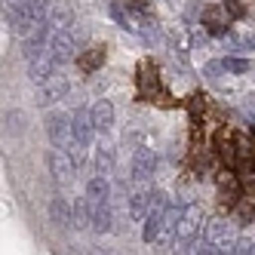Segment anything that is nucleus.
Masks as SVG:
<instances>
[{
  "mask_svg": "<svg viewBox=\"0 0 255 255\" xmlns=\"http://www.w3.org/2000/svg\"><path fill=\"white\" fill-rule=\"evenodd\" d=\"M93 129H96L93 111L77 108V111L71 114V132H74V141H71V148H68V154L74 157L77 166H83V151L89 148V141H93Z\"/></svg>",
  "mask_w": 255,
  "mask_h": 255,
  "instance_id": "1",
  "label": "nucleus"
},
{
  "mask_svg": "<svg viewBox=\"0 0 255 255\" xmlns=\"http://www.w3.org/2000/svg\"><path fill=\"white\" fill-rule=\"evenodd\" d=\"M200 228H203V209H200L197 203H188L185 209H181V222H178V234H175V249L191 246L200 237Z\"/></svg>",
  "mask_w": 255,
  "mask_h": 255,
  "instance_id": "2",
  "label": "nucleus"
},
{
  "mask_svg": "<svg viewBox=\"0 0 255 255\" xmlns=\"http://www.w3.org/2000/svg\"><path fill=\"white\" fill-rule=\"evenodd\" d=\"M46 135L52 141V148L68 151L71 141H74V132H71V117H65V114H49L46 117Z\"/></svg>",
  "mask_w": 255,
  "mask_h": 255,
  "instance_id": "3",
  "label": "nucleus"
},
{
  "mask_svg": "<svg viewBox=\"0 0 255 255\" xmlns=\"http://www.w3.org/2000/svg\"><path fill=\"white\" fill-rule=\"evenodd\" d=\"M49 56L56 59V65L74 62V59H77V40H74V34H71V31H52Z\"/></svg>",
  "mask_w": 255,
  "mask_h": 255,
  "instance_id": "4",
  "label": "nucleus"
},
{
  "mask_svg": "<svg viewBox=\"0 0 255 255\" xmlns=\"http://www.w3.org/2000/svg\"><path fill=\"white\" fill-rule=\"evenodd\" d=\"M160 96V74L154 62H141L138 65V99L141 102H154Z\"/></svg>",
  "mask_w": 255,
  "mask_h": 255,
  "instance_id": "5",
  "label": "nucleus"
},
{
  "mask_svg": "<svg viewBox=\"0 0 255 255\" xmlns=\"http://www.w3.org/2000/svg\"><path fill=\"white\" fill-rule=\"evenodd\" d=\"M65 96H68V77L65 74H52L46 83L37 86V105L40 108H46L52 102H62Z\"/></svg>",
  "mask_w": 255,
  "mask_h": 255,
  "instance_id": "6",
  "label": "nucleus"
},
{
  "mask_svg": "<svg viewBox=\"0 0 255 255\" xmlns=\"http://www.w3.org/2000/svg\"><path fill=\"white\" fill-rule=\"evenodd\" d=\"M240 191H243V181L237 172L225 169L222 175H218V197H222V206L234 209L237 203H240Z\"/></svg>",
  "mask_w": 255,
  "mask_h": 255,
  "instance_id": "7",
  "label": "nucleus"
},
{
  "mask_svg": "<svg viewBox=\"0 0 255 255\" xmlns=\"http://www.w3.org/2000/svg\"><path fill=\"white\" fill-rule=\"evenodd\" d=\"M49 169H52V178H56L59 185H68L71 175H74V169H77V163H74V157H71L68 151L52 148L49 151Z\"/></svg>",
  "mask_w": 255,
  "mask_h": 255,
  "instance_id": "8",
  "label": "nucleus"
},
{
  "mask_svg": "<svg viewBox=\"0 0 255 255\" xmlns=\"http://www.w3.org/2000/svg\"><path fill=\"white\" fill-rule=\"evenodd\" d=\"M157 172V157L151 148H135L132 154V178L135 181H148Z\"/></svg>",
  "mask_w": 255,
  "mask_h": 255,
  "instance_id": "9",
  "label": "nucleus"
},
{
  "mask_svg": "<svg viewBox=\"0 0 255 255\" xmlns=\"http://www.w3.org/2000/svg\"><path fill=\"white\" fill-rule=\"evenodd\" d=\"M178 222H181V209L169 206L160 218V234H157V243H175V234H178Z\"/></svg>",
  "mask_w": 255,
  "mask_h": 255,
  "instance_id": "10",
  "label": "nucleus"
},
{
  "mask_svg": "<svg viewBox=\"0 0 255 255\" xmlns=\"http://www.w3.org/2000/svg\"><path fill=\"white\" fill-rule=\"evenodd\" d=\"M154 194H157V191L141 188V191H135V194L129 197V215L135 218V222H144V218H148V212H151V206H154Z\"/></svg>",
  "mask_w": 255,
  "mask_h": 255,
  "instance_id": "11",
  "label": "nucleus"
},
{
  "mask_svg": "<svg viewBox=\"0 0 255 255\" xmlns=\"http://www.w3.org/2000/svg\"><path fill=\"white\" fill-rule=\"evenodd\" d=\"M228 19H231V12L225 6H206L203 9V25L209 34H225L228 31Z\"/></svg>",
  "mask_w": 255,
  "mask_h": 255,
  "instance_id": "12",
  "label": "nucleus"
},
{
  "mask_svg": "<svg viewBox=\"0 0 255 255\" xmlns=\"http://www.w3.org/2000/svg\"><path fill=\"white\" fill-rule=\"evenodd\" d=\"M86 203H89V206L111 203V185H108V178L96 175L93 181H89V185H86Z\"/></svg>",
  "mask_w": 255,
  "mask_h": 255,
  "instance_id": "13",
  "label": "nucleus"
},
{
  "mask_svg": "<svg viewBox=\"0 0 255 255\" xmlns=\"http://www.w3.org/2000/svg\"><path fill=\"white\" fill-rule=\"evenodd\" d=\"M52 74H56V59H52L49 56V52H46V56L43 59H37V62H31L28 65V77H31V83H46Z\"/></svg>",
  "mask_w": 255,
  "mask_h": 255,
  "instance_id": "14",
  "label": "nucleus"
},
{
  "mask_svg": "<svg viewBox=\"0 0 255 255\" xmlns=\"http://www.w3.org/2000/svg\"><path fill=\"white\" fill-rule=\"evenodd\" d=\"M93 123H96L99 132H108L114 126V105L108 102V99H99L93 105Z\"/></svg>",
  "mask_w": 255,
  "mask_h": 255,
  "instance_id": "15",
  "label": "nucleus"
},
{
  "mask_svg": "<svg viewBox=\"0 0 255 255\" xmlns=\"http://www.w3.org/2000/svg\"><path fill=\"white\" fill-rule=\"evenodd\" d=\"M93 166H96V175L108 178L114 172V148L108 141H102L99 148H96V157H93Z\"/></svg>",
  "mask_w": 255,
  "mask_h": 255,
  "instance_id": "16",
  "label": "nucleus"
},
{
  "mask_svg": "<svg viewBox=\"0 0 255 255\" xmlns=\"http://www.w3.org/2000/svg\"><path fill=\"white\" fill-rule=\"evenodd\" d=\"M215 144H218V157L228 163V169H231V166H237V138H234L228 129H218Z\"/></svg>",
  "mask_w": 255,
  "mask_h": 255,
  "instance_id": "17",
  "label": "nucleus"
},
{
  "mask_svg": "<svg viewBox=\"0 0 255 255\" xmlns=\"http://www.w3.org/2000/svg\"><path fill=\"white\" fill-rule=\"evenodd\" d=\"M49 218H52V225H59V228H71V225H74V215H71V209H68V203L62 197H56L49 203Z\"/></svg>",
  "mask_w": 255,
  "mask_h": 255,
  "instance_id": "18",
  "label": "nucleus"
},
{
  "mask_svg": "<svg viewBox=\"0 0 255 255\" xmlns=\"http://www.w3.org/2000/svg\"><path fill=\"white\" fill-rule=\"evenodd\" d=\"M102 62H105V46H89L83 56H80V68L89 71V74H93V71H96Z\"/></svg>",
  "mask_w": 255,
  "mask_h": 255,
  "instance_id": "19",
  "label": "nucleus"
},
{
  "mask_svg": "<svg viewBox=\"0 0 255 255\" xmlns=\"http://www.w3.org/2000/svg\"><path fill=\"white\" fill-rule=\"evenodd\" d=\"M123 6H126V12H129V15L141 19V25L151 22V6H148V0H123Z\"/></svg>",
  "mask_w": 255,
  "mask_h": 255,
  "instance_id": "20",
  "label": "nucleus"
},
{
  "mask_svg": "<svg viewBox=\"0 0 255 255\" xmlns=\"http://www.w3.org/2000/svg\"><path fill=\"white\" fill-rule=\"evenodd\" d=\"M234 218H237V225H249L255 218V203L252 200H240V203L234 206Z\"/></svg>",
  "mask_w": 255,
  "mask_h": 255,
  "instance_id": "21",
  "label": "nucleus"
},
{
  "mask_svg": "<svg viewBox=\"0 0 255 255\" xmlns=\"http://www.w3.org/2000/svg\"><path fill=\"white\" fill-rule=\"evenodd\" d=\"M74 225H77V228H93V215H89V203H86V197L74 203Z\"/></svg>",
  "mask_w": 255,
  "mask_h": 255,
  "instance_id": "22",
  "label": "nucleus"
},
{
  "mask_svg": "<svg viewBox=\"0 0 255 255\" xmlns=\"http://www.w3.org/2000/svg\"><path fill=\"white\" fill-rule=\"evenodd\" d=\"M68 25H71V12H68V9L56 6V9L49 12V28H52V31H65Z\"/></svg>",
  "mask_w": 255,
  "mask_h": 255,
  "instance_id": "23",
  "label": "nucleus"
},
{
  "mask_svg": "<svg viewBox=\"0 0 255 255\" xmlns=\"http://www.w3.org/2000/svg\"><path fill=\"white\" fill-rule=\"evenodd\" d=\"M225 68H228V74H246V71L252 68V62H249V59L228 56V59H225Z\"/></svg>",
  "mask_w": 255,
  "mask_h": 255,
  "instance_id": "24",
  "label": "nucleus"
},
{
  "mask_svg": "<svg viewBox=\"0 0 255 255\" xmlns=\"http://www.w3.org/2000/svg\"><path fill=\"white\" fill-rule=\"evenodd\" d=\"M203 71H206L209 80H218V77H222V71H228V68H225V62H206Z\"/></svg>",
  "mask_w": 255,
  "mask_h": 255,
  "instance_id": "25",
  "label": "nucleus"
},
{
  "mask_svg": "<svg viewBox=\"0 0 255 255\" xmlns=\"http://www.w3.org/2000/svg\"><path fill=\"white\" fill-rule=\"evenodd\" d=\"M6 129H9V132H19V129H22V114H19V111H9V114H6Z\"/></svg>",
  "mask_w": 255,
  "mask_h": 255,
  "instance_id": "26",
  "label": "nucleus"
},
{
  "mask_svg": "<svg viewBox=\"0 0 255 255\" xmlns=\"http://www.w3.org/2000/svg\"><path fill=\"white\" fill-rule=\"evenodd\" d=\"M225 9H228L231 15H237V19H240V15L246 12V6H243V0H228V3H225Z\"/></svg>",
  "mask_w": 255,
  "mask_h": 255,
  "instance_id": "27",
  "label": "nucleus"
},
{
  "mask_svg": "<svg viewBox=\"0 0 255 255\" xmlns=\"http://www.w3.org/2000/svg\"><path fill=\"white\" fill-rule=\"evenodd\" d=\"M197 255H225V249L218 246V243H209V240H206V243H203V249H200Z\"/></svg>",
  "mask_w": 255,
  "mask_h": 255,
  "instance_id": "28",
  "label": "nucleus"
},
{
  "mask_svg": "<svg viewBox=\"0 0 255 255\" xmlns=\"http://www.w3.org/2000/svg\"><path fill=\"white\" fill-rule=\"evenodd\" d=\"M252 252V240H237V246L231 249V255H249Z\"/></svg>",
  "mask_w": 255,
  "mask_h": 255,
  "instance_id": "29",
  "label": "nucleus"
},
{
  "mask_svg": "<svg viewBox=\"0 0 255 255\" xmlns=\"http://www.w3.org/2000/svg\"><path fill=\"white\" fill-rule=\"evenodd\" d=\"M237 43H240L243 49H255V34H246V37H240Z\"/></svg>",
  "mask_w": 255,
  "mask_h": 255,
  "instance_id": "30",
  "label": "nucleus"
},
{
  "mask_svg": "<svg viewBox=\"0 0 255 255\" xmlns=\"http://www.w3.org/2000/svg\"><path fill=\"white\" fill-rule=\"evenodd\" d=\"M246 111L255 114V96H246Z\"/></svg>",
  "mask_w": 255,
  "mask_h": 255,
  "instance_id": "31",
  "label": "nucleus"
}]
</instances>
